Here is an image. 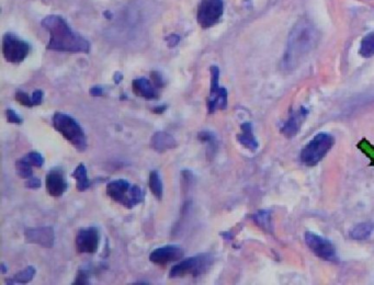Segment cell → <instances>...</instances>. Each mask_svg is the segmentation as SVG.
<instances>
[{
	"label": "cell",
	"mask_w": 374,
	"mask_h": 285,
	"mask_svg": "<svg viewBox=\"0 0 374 285\" xmlns=\"http://www.w3.org/2000/svg\"><path fill=\"white\" fill-rule=\"evenodd\" d=\"M321 33L311 20L301 18L291 30L281 59V69L289 74L295 70L317 47Z\"/></svg>",
	"instance_id": "1"
},
{
	"label": "cell",
	"mask_w": 374,
	"mask_h": 285,
	"mask_svg": "<svg viewBox=\"0 0 374 285\" xmlns=\"http://www.w3.org/2000/svg\"><path fill=\"white\" fill-rule=\"evenodd\" d=\"M42 25L49 33L47 49L69 53H89L90 44L82 35L73 32L65 20L59 16H47Z\"/></svg>",
	"instance_id": "2"
},
{
	"label": "cell",
	"mask_w": 374,
	"mask_h": 285,
	"mask_svg": "<svg viewBox=\"0 0 374 285\" xmlns=\"http://www.w3.org/2000/svg\"><path fill=\"white\" fill-rule=\"evenodd\" d=\"M105 192L111 200L126 208H133L145 200L144 190L139 186L131 185L128 180L124 179L109 182Z\"/></svg>",
	"instance_id": "3"
},
{
	"label": "cell",
	"mask_w": 374,
	"mask_h": 285,
	"mask_svg": "<svg viewBox=\"0 0 374 285\" xmlns=\"http://www.w3.org/2000/svg\"><path fill=\"white\" fill-rule=\"evenodd\" d=\"M53 126L65 140L69 142L78 151H85L88 147L87 136L83 127L73 116L56 112L53 116Z\"/></svg>",
	"instance_id": "4"
},
{
	"label": "cell",
	"mask_w": 374,
	"mask_h": 285,
	"mask_svg": "<svg viewBox=\"0 0 374 285\" xmlns=\"http://www.w3.org/2000/svg\"><path fill=\"white\" fill-rule=\"evenodd\" d=\"M335 139L329 133H320L314 136L301 151V161L303 164L312 167L324 159V157L330 151Z\"/></svg>",
	"instance_id": "5"
},
{
	"label": "cell",
	"mask_w": 374,
	"mask_h": 285,
	"mask_svg": "<svg viewBox=\"0 0 374 285\" xmlns=\"http://www.w3.org/2000/svg\"><path fill=\"white\" fill-rule=\"evenodd\" d=\"M213 262V257L210 253L199 254L195 257L186 258L179 263H177L170 270L169 277L173 278H184L187 276H192L196 278L204 274L208 271Z\"/></svg>",
	"instance_id": "6"
},
{
	"label": "cell",
	"mask_w": 374,
	"mask_h": 285,
	"mask_svg": "<svg viewBox=\"0 0 374 285\" xmlns=\"http://www.w3.org/2000/svg\"><path fill=\"white\" fill-rule=\"evenodd\" d=\"M224 13L223 0H201L196 20L201 28L208 29L220 21Z\"/></svg>",
	"instance_id": "7"
},
{
	"label": "cell",
	"mask_w": 374,
	"mask_h": 285,
	"mask_svg": "<svg viewBox=\"0 0 374 285\" xmlns=\"http://www.w3.org/2000/svg\"><path fill=\"white\" fill-rule=\"evenodd\" d=\"M30 52V45L14 34L7 33L2 39V54L9 63H21L27 58Z\"/></svg>",
	"instance_id": "8"
},
{
	"label": "cell",
	"mask_w": 374,
	"mask_h": 285,
	"mask_svg": "<svg viewBox=\"0 0 374 285\" xmlns=\"http://www.w3.org/2000/svg\"><path fill=\"white\" fill-rule=\"evenodd\" d=\"M211 89L208 99V111L210 114L215 113L216 110H225L227 108V90L221 88L219 84L220 69L217 66H211Z\"/></svg>",
	"instance_id": "9"
},
{
	"label": "cell",
	"mask_w": 374,
	"mask_h": 285,
	"mask_svg": "<svg viewBox=\"0 0 374 285\" xmlns=\"http://www.w3.org/2000/svg\"><path fill=\"white\" fill-rule=\"evenodd\" d=\"M305 241L307 247L318 258L324 259L326 261H337L336 248L328 239L317 235L315 233L307 232L305 234Z\"/></svg>",
	"instance_id": "10"
},
{
	"label": "cell",
	"mask_w": 374,
	"mask_h": 285,
	"mask_svg": "<svg viewBox=\"0 0 374 285\" xmlns=\"http://www.w3.org/2000/svg\"><path fill=\"white\" fill-rule=\"evenodd\" d=\"M99 231L90 226L80 228L76 236V249L79 253H94L99 247Z\"/></svg>",
	"instance_id": "11"
},
{
	"label": "cell",
	"mask_w": 374,
	"mask_h": 285,
	"mask_svg": "<svg viewBox=\"0 0 374 285\" xmlns=\"http://www.w3.org/2000/svg\"><path fill=\"white\" fill-rule=\"evenodd\" d=\"M184 257V250L179 246L168 245L155 249L150 253L149 260L160 267L168 266L169 263L179 261Z\"/></svg>",
	"instance_id": "12"
},
{
	"label": "cell",
	"mask_w": 374,
	"mask_h": 285,
	"mask_svg": "<svg viewBox=\"0 0 374 285\" xmlns=\"http://www.w3.org/2000/svg\"><path fill=\"white\" fill-rule=\"evenodd\" d=\"M24 235L25 240L29 243H35L44 248H52L54 246V230L49 226L27 228Z\"/></svg>",
	"instance_id": "13"
},
{
	"label": "cell",
	"mask_w": 374,
	"mask_h": 285,
	"mask_svg": "<svg viewBox=\"0 0 374 285\" xmlns=\"http://www.w3.org/2000/svg\"><path fill=\"white\" fill-rule=\"evenodd\" d=\"M45 187H47L48 194L54 197L62 196L67 190L68 185L65 180L63 171L59 168H55L48 172L47 179H45Z\"/></svg>",
	"instance_id": "14"
},
{
	"label": "cell",
	"mask_w": 374,
	"mask_h": 285,
	"mask_svg": "<svg viewBox=\"0 0 374 285\" xmlns=\"http://www.w3.org/2000/svg\"><path fill=\"white\" fill-rule=\"evenodd\" d=\"M307 114L308 110L305 106H300L299 110L292 111L289 115V119L284 122V124L281 127L282 134L289 137V139L295 136L300 132Z\"/></svg>",
	"instance_id": "15"
},
{
	"label": "cell",
	"mask_w": 374,
	"mask_h": 285,
	"mask_svg": "<svg viewBox=\"0 0 374 285\" xmlns=\"http://www.w3.org/2000/svg\"><path fill=\"white\" fill-rule=\"evenodd\" d=\"M132 88L133 93L136 95L141 96V98L146 100H154L159 98V95L157 90H156V86L151 84L147 78L134 79L132 83Z\"/></svg>",
	"instance_id": "16"
},
{
	"label": "cell",
	"mask_w": 374,
	"mask_h": 285,
	"mask_svg": "<svg viewBox=\"0 0 374 285\" xmlns=\"http://www.w3.org/2000/svg\"><path fill=\"white\" fill-rule=\"evenodd\" d=\"M150 145L158 152H165L169 149H174L177 147V142L173 135L166 132H157L151 137Z\"/></svg>",
	"instance_id": "17"
},
{
	"label": "cell",
	"mask_w": 374,
	"mask_h": 285,
	"mask_svg": "<svg viewBox=\"0 0 374 285\" xmlns=\"http://www.w3.org/2000/svg\"><path fill=\"white\" fill-rule=\"evenodd\" d=\"M240 130L241 133L237 135V141H238L245 148L251 151H256L258 149V147H259V144H258V142L254 135V132H252L251 123H249V122L242 123L240 125Z\"/></svg>",
	"instance_id": "18"
},
{
	"label": "cell",
	"mask_w": 374,
	"mask_h": 285,
	"mask_svg": "<svg viewBox=\"0 0 374 285\" xmlns=\"http://www.w3.org/2000/svg\"><path fill=\"white\" fill-rule=\"evenodd\" d=\"M72 177L75 178L76 181H77L76 182V188H77L78 191L84 192L87 189H89L90 181L88 178L87 169H86L84 164H79L77 167H76V169L72 174Z\"/></svg>",
	"instance_id": "19"
},
{
	"label": "cell",
	"mask_w": 374,
	"mask_h": 285,
	"mask_svg": "<svg viewBox=\"0 0 374 285\" xmlns=\"http://www.w3.org/2000/svg\"><path fill=\"white\" fill-rule=\"evenodd\" d=\"M373 231H374V225L372 223L370 222L360 223L352 228L349 233V235H350V238L355 239V240H365V239L371 236Z\"/></svg>",
	"instance_id": "20"
},
{
	"label": "cell",
	"mask_w": 374,
	"mask_h": 285,
	"mask_svg": "<svg viewBox=\"0 0 374 285\" xmlns=\"http://www.w3.org/2000/svg\"><path fill=\"white\" fill-rule=\"evenodd\" d=\"M198 140L201 142H204V144H206V156H208V158H212L217 151V141H216V137L213 133H211V132L209 131H203V132H200V133L198 134Z\"/></svg>",
	"instance_id": "21"
},
{
	"label": "cell",
	"mask_w": 374,
	"mask_h": 285,
	"mask_svg": "<svg viewBox=\"0 0 374 285\" xmlns=\"http://www.w3.org/2000/svg\"><path fill=\"white\" fill-rule=\"evenodd\" d=\"M148 187L151 193H153L154 196L157 198V200H161V198H163V192H164L163 181H161L160 175L157 170L150 171L149 177H148Z\"/></svg>",
	"instance_id": "22"
},
{
	"label": "cell",
	"mask_w": 374,
	"mask_h": 285,
	"mask_svg": "<svg viewBox=\"0 0 374 285\" xmlns=\"http://www.w3.org/2000/svg\"><path fill=\"white\" fill-rule=\"evenodd\" d=\"M35 268L34 267H27L24 270H22L21 272H19L17 274H14V276L12 278H10L9 280H7L6 283H9V284H16V283H28L31 281V280L33 279L34 274H35Z\"/></svg>",
	"instance_id": "23"
},
{
	"label": "cell",
	"mask_w": 374,
	"mask_h": 285,
	"mask_svg": "<svg viewBox=\"0 0 374 285\" xmlns=\"http://www.w3.org/2000/svg\"><path fill=\"white\" fill-rule=\"evenodd\" d=\"M359 53L365 58H370L374 55V32L369 33L362 39Z\"/></svg>",
	"instance_id": "24"
},
{
	"label": "cell",
	"mask_w": 374,
	"mask_h": 285,
	"mask_svg": "<svg viewBox=\"0 0 374 285\" xmlns=\"http://www.w3.org/2000/svg\"><path fill=\"white\" fill-rule=\"evenodd\" d=\"M252 220L255 221L258 226H260L261 228H264L267 232H271V212L268 210H261L259 212H257L254 216H252Z\"/></svg>",
	"instance_id": "25"
},
{
	"label": "cell",
	"mask_w": 374,
	"mask_h": 285,
	"mask_svg": "<svg viewBox=\"0 0 374 285\" xmlns=\"http://www.w3.org/2000/svg\"><path fill=\"white\" fill-rule=\"evenodd\" d=\"M16 169H17V174L20 178L22 179H29L33 176V169L32 166L29 164L28 161H25L23 158L19 159L16 162Z\"/></svg>",
	"instance_id": "26"
},
{
	"label": "cell",
	"mask_w": 374,
	"mask_h": 285,
	"mask_svg": "<svg viewBox=\"0 0 374 285\" xmlns=\"http://www.w3.org/2000/svg\"><path fill=\"white\" fill-rule=\"evenodd\" d=\"M357 147L361 150L362 154H365L370 159V165L374 166V146L367 139H361L358 142Z\"/></svg>",
	"instance_id": "27"
},
{
	"label": "cell",
	"mask_w": 374,
	"mask_h": 285,
	"mask_svg": "<svg viewBox=\"0 0 374 285\" xmlns=\"http://www.w3.org/2000/svg\"><path fill=\"white\" fill-rule=\"evenodd\" d=\"M23 159L25 161H28L30 165L32 167H37V168H41L44 164V158L43 156L40 154L38 151H31L29 152L28 155H25L23 157Z\"/></svg>",
	"instance_id": "28"
},
{
	"label": "cell",
	"mask_w": 374,
	"mask_h": 285,
	"mask_svg": "<svg viewBox=\"0 0 374 285\" xmlns=\"http://www.w3.org/2000/svg\"><path fill=\"white\" fill-rule=\"evenodd\" d=\"M16 100L20 104L24 105V106H28V108H31V106H33L32 98H30L29 95L25 94L24 91H22V90H17L16 91Z\"/></svg>",
	"instance_id": "29"
},
{
	"label": "cell",
	"mask_w": 374,
	"mask_h": 285,
	"mask_svg": "<svg viewBox=\"0 0 374 285\" xmlns=\"http://www.w3.org/2000/svg\"><path fill=\"white\" fill-rule=\"evenodd\" d=\"M6 115H7V120L9 123H13V124H22V118L20 116L16 111L12 109H8L6 111Z\"/></svg>",
	"instance_id": "30"
},
{
	"label": "cell",
	"mask_w": 374,
	"mask_h": 285,
	"mask_svg": "<svg viewBox=\"0 0 374 285\" xmlns=\"http://www.w3.org/2000/svg\"><path fill=\"white\" fill-rule=\"evenodd\" d=\"M87 285L89 284V280H88V274L86 273L84 270H79L77 273V277H76V280L74 282V285Z\"/></svg>",
	"instance_id": "31"
},
{
	"label": "cell",
	"mask_w": 374,
	"mask_h": 285,
	"mask_svg": "<svg viewBox=\"0 0 374 285\" xmlns=\"http://www.w3.org/2000/svg\"><path fill=\"white\" fill-rule=\"evenodd\" d=\"M150 77H151V80H153V84L157 88H163L165 86V81H164L163 76H161V74L158 73V71H153V73H151V75H150Z\"/></svg>",
	"instance_id": "32"
},
{
	"label": "cell",
	"mask_w": 374,
	"mask_h": 285,
	"mask_svg": "<svg viewBox=\"0 0 374 285\" xmlns=\"http://www.w3.org/2000/svg\"><path fill=\"white\" fill-rule=\"evenodd\" d=\"M42 186V182L41 180L39 179V178H29V179H27V182H25V187L29 188V189H32V190H35V189H40Z\"/></svg>",
	"instance_id": "33"
},
{
	"label": "cell",
	"mask_w": 374,
	"mask_h": 285,
	"mask_svg": "<svg viewBox=\"0 0 374 285\" xmlns=\"http://www.w3.org/2000/svg\"><path fill=\"white\" fill-rule=\"evenodd\" d=\"M166 41H167V43H168L169 48H175L179 44L180 38H179V35H177V34H171L168 38H166Z\"/></svg>",
	"instance_id": "34"
},
{
	"label": "cell",
	"mask_w": 374,
	"mask_h": 285,
	"mask_svg": "<svg viewBox=\"0 0 374 285\" xmlns=\"http://www.w3.org/2000/svg\"><path fill=\"white\" fill-rule=\"evenodd\" d=\"M43 100V93L41 90H35L32 95V102L33 105H40Z\"/></svg>",
	"instance_id": "35"
},
{
	"label": "cell",
	"mask_w": 374,
	"mask_h": 285,
	"mask_svg": "<svg viewBox=\"0 0 374 285\" xmlns=\"http://www.w3.org/2000/svg\"><path fill=\"white\" fill-rule=\"evenodd\" d=\"M90 95L93 96H101L103 95V90L100 87H93L90 89Z\"/></svg>",
	"instance_id": "36"
},
{
	"label": "cell",
	"mask_w": 374,
	"mask_h": 285,
	"mask_svg": "<svg viewBox=\"0 0 374 285\" xmlns=\"http://www.w3.org/2000/svg\"><path fill=\"white\" fill-rule=\"evenodd\" d=\"M167 109V105L164 104V105H158V106H155V108L153 109V112L155 114H161L164 113V112L166 111Z\"/></svg>",
	"instance_id": "37"
},
{
	"label": "cell",
	"mask_w": 374,
	"mask_h": 285,
	"mask_svg": "<svg viewBox=\"0 0 374 285\" xmlns=\"http://www.w3.org/2000/svg\"><path fill=\"white\" fill-rule=\"evenodd\" d=\"M122 79H123V75L122 74H121V73H115L114 74V83L115 84L119 85Z\"/></svg>",
	"instance_id": "38"
},
{
	"label": "cell",
	"mask_w": 374,
	"mask_h": 285,
	"mask_svg": "<svg viewBox=\"0 0 374 285\" xmlns=\"http://www.w3.org/2000/svg\"><path fill=\"white\" fill-rule=\"evenodd\" d=\"M1 272H2V273H6V272H7V268L4 267V264H3V263L1 264Z\"/></svg>",
	"instance_id": "39"
}]
</instances>
